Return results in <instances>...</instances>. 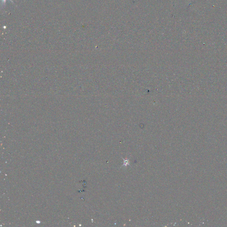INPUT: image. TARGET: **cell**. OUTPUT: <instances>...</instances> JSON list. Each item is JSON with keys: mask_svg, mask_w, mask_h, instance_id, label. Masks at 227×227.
Here are the masks:
<instances>
[{"mask_svg": "<svg viewBox=\"0 0 227 227\" xmlns=\"http://www.w3.org/2000/svg\"><path fill=\"white\" fill-rule=\"evenodd\" d=\"M1 1L3 3H6V0H1ZM10 1H11V2H13V1H12V0H10Z\"/></svg>", "mask_w": 227, "mask_h": 227, "instance_id": "6da1fadb", "label": "cell"}]
</instances>
